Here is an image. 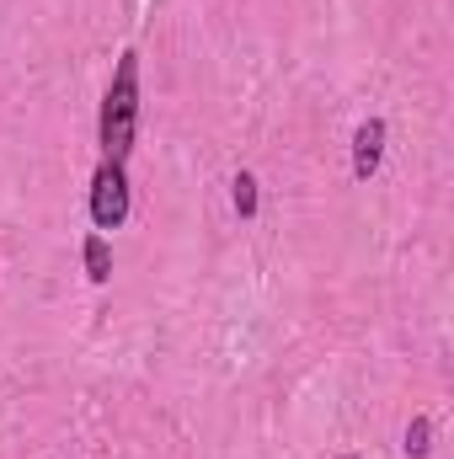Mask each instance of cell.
I'll list each match as a JSON object with an SVG mask.
<instances>
[{
    "mask_svg": "<svg viewBox=\"0 0 454 459\" xmlns=\"http://www.w3.org/2000/svg\"><path fill=\"white\" fill-rule=\"evenodd\" d=\"M97 134H102V160H123L134 155V134H139V54L123 48L113 70V86L102 97V117H97Z\"/></svg>",
    "mask_w": 454,
    "mask_h": 459,
    "instance_id": "obj_1",
    "label": "cell"
},
{
    "mask_svg": "<svg viewBox=\"0 0 454 459\" xmlns=\"http://www.w3.org/2000/svg\"><path fill=\"white\" fill-rule=\"evenodd\" d=\"M128 204H134V193H128V166H123V160H102L97 177H92V225L118 230L128 220Z\"/></svg>",
    "mask_w": 454,
    "mask_h": 459,
    "instance_id": "obj_2",
    "label": "cell"
},
{
    "mask_svg": "<svg viewBox=\"0 0 454 459\" xmlns=\"http://www.w3.org/2000/svg\"><path fill=\"white\" fill-rule=\"evenodd\" d=\"M385 139H390L385 117H363V123H358V134H353V177H358V182H369V177L380 171V160H385Z\"/></svg>",
    "mask_w": 454,
    "mask_h": 459,
    "instance_id": "obj_3",
    "label": "cell"
},
{
    "mask_svg": "<svg viewBox=\"0 0 454 459\" xmlns=\"http://www.w3.org/2000/svg\"><path fill=\"white\" fill-rule=\"evenodd\" d=\"M81 262H86V278H92L97 289L113 278V246H108V235H102V230H92V235L81 240Z\"/></svg>",
    "mask_w": 454,
    "mask_h": 459,
    "instance_id": "obj_4",
    "label": "cell"
},
{
    "mask_svg": "<svg viewBox=\"0 0 454 459\" xmlns=\"http://www.w3.org/2000/svg\"><path fill=\"white\" fill-rule=\"evenodd\" d=\"M401 449H406V459H428L433 455V417H412L406 422V433H401Z\"/></svg>",
    "mask_w": 454,
    "mask_h": 459,
    "instance_id": "obj_5",
    "label": "cell"
},
{
    "mask_svg": "<svg viewBox=\"0 0 454 459\" xmlns=\"http://www.w3.org/2000/svg\"><path fill=\"white\" fill-rule=\"evenodd\" d=\"M230 204H235V214H240V220H257L262 193H257V177H251V171H235V182H230Z\"/></svg>",
    "mask_w": 454,
    "mask_h": 459,
    "instance_id": "obj_6",
    "label": "cell"
},
{
    "mask_svg": "<svg viewBox=\"0 0 454 459\" xmlns=\"http://www.w3.org/2000/svg\"><path fill=\"white\" fill-rule=\"evenodd\" d=\"M337 459H358V455H337Z\"/></svg>",
    "mask_w": 454,
    "mask_h": 459,
    "instance_id": "obj_7",
    "label": "cell"
}]
</instances>
